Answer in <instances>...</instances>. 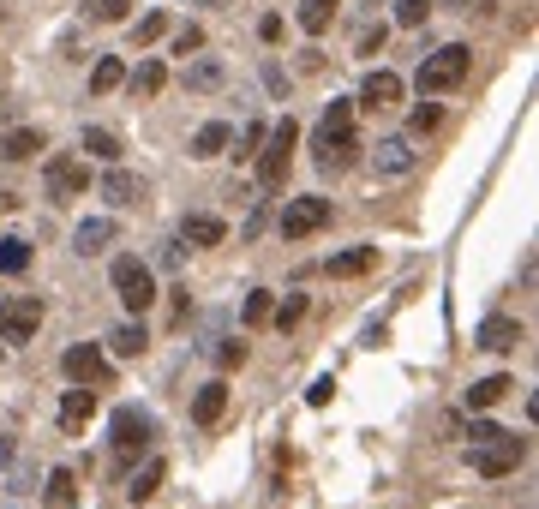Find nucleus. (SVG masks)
Masks as SVG:
<instances>
[{
    "mask_svg": "<svg viewBox=\"0 0 539 509\" xmlns=\"http://www.w3.org/2000/svg\"><path fill=\"white\" fill-rule=\"evenodd\" d=\"M144 444H150V420H144L138 408H120V414H114V456L132 462Z\"/></svg>",
    "mask_w": 539,
    "mask_h": 509,
    "instance_id": "9d476101",
    "label": "nucleus"
},
{
    "mask_svg": "<svg viewBox=\"0 0 539 509\" xmlns=\"http://www.w3.org/2000/svg\"><path fill=\"white\" fill-rule=\"evenodd\" d=\"M204 6H222V0H204Z\"/></svg>",
    "mask_w": 539,
    "mask_h": 509,
    "instance_id": "49530a36",
    "label": "nucleus"
},
{
    "mask_svg": "<svg viewBox=\"0 0 539 509\" xmlns=\"http://www.w3.org/2000/svg\"><path fill=\"white\" fill-rule=\"evenodd\" d=\"M522 462H528V438H516V432H498L492 444H474V474L480 480H510Z\"/></svg>",
    "mask_w": 539,
    "mask_h": 509,
    "instance_id": "20e7f679",
    "label": "nucleus"
},
{
    "mask_svg": "<svg viewBox=\"0 0 539 509\" xmlns=\"http://www.w3.org/2000/svg\"><path fill=\"white\" fill-rule=\"evenodd\" d=\"M240 318H246V330L270 324V318H276V294H270V288H252V294H246V306H240Z\"/></svg>",
    "mask_w": 539,
    "mask_h": 509,
    "instance_id": "c85d7f7f",
    "label": "nucleus"
},
{
    "mask_svg": "<svg viewBox=\"0 0 539 509\" xmlns=\"http://www.w3.org/2000/svg\"><path fill=\"white\" fill-rule=\"evenodd\" d=\"M36 150H48V144H42V132H36V126H12V132H6V138H0V162H30V156H36Z\"/></svg>",
    "mask_w": 539,
    "mask_h": 509,
    "instance_id": "6ab92c4d",
    "label": "nucleus"
},
{
    "mask_svg": "<svg viewBox=\"0 0 539 509\" xmlns=\"http://www.w3.org/2000/svg\"><path fill=\"white\" fill-rule=\"evenodd\" d=\"M108 342H114V354H120V360H138V354L150 348V336H144V324H138V318H132V324H120Z\"/></svg>",
    "mask_w": 539,
    "mask_h": 509,
    "instance_id": "c756f323",
    "label": "nucleus"
},
{
    "mask_svg": "<svg viewBox=\"0 0 539 509\" xmlns=\"http://www.w3.org/2000/svg\"><path fill=\"white\" fill-rule=\"evenodd\" d=\"M222 414H228V384H204V390L192 396V420H198V426H216Z\"/></svg>",
    "mask_w": 539,
    "mask_h": 509,
    "instance_id": "412c9836",
    "label": "nucleus"
},
{
    "mask_svg": "<svg viewBox=\"0 0 539 509\" xmlns=\"http://www.w3.org/2000/svg\"><path fill=\"white\" fill-rule=\"evenodd\" d=\"M468 438H474V444H492V438H498V426H492V420H474V432H468Z\"/></svg>",
    "mask_w": 539,
    "mask_h": 509,
    "instance_id": "c03bdc74",
    "label": "nucleus"
},
{
    "mask_svg": "<svg viewBox=\"0 0 539 509\" xmlns=\"http://www.w3.org/2000/svg\"><path fill=\"white\" fill-rule=\"evenodd\" d=\"M102 198H108V204H120V210H132V204H144V180H138V174H126V168L114 162V168H108V180H102Z\"/></svg>",
    "mask_w": 539,
    "mask_h": 509,
    "instance_id": "2eb2a0df",
    "label": "nucleus"
},
{
    "mask_svg": "<svg viewBox=\"0 0 539 509\" xmlns=\"http://www.w3.org/2000/svg\"><path fill=\"white\" fill-rule=\"evenodd\" d=\"M78 144H84V150H90L96 162H108V168H114V162L126 156V144H120V132H108V126H84V132H78Z\"/></svg>",
    "mask_w": 539,
    "mask_h": 509,
    "instance_id": "a211bd4d",
    "label": "nucleus"
},
{
    "mask_svg": "<svg viewBox=\"0 0 539 509\" xmlns=\"http://www.w3.org/2000/svg\"><path fill=\"white\" fill-rule=\"evenodd\" d=\"M330 396H336V378H318V384L306 390V402H312V408H330Z\"/></svg>",
    "mask_w": 539,
    "mask_h": 509,
    "instance_id": "79ce46f5",
    "label": "nucleus"
},
{
    "mask_svg": "<svg viewBox=\"0 0 539 509\" xmlns=\"http://www.w3.org/2000/svg\"><path fill=\"white\" fill-rule=\"evenodd\" d=\"M396 102H402V78H396V72H372V78L360 84V108L378 114V108H396Z\"/></svg>",
    "mask_w": 539,
    "mask_h": 509,
    "instance_id": "4468645a",
    "label": "nucleus"
},
{
    "mask_svg": "<svg viewBox=\"0 0 539 509\" xmlns=\"http://www.w3.org/2000/svg\"><path fill=\"white\" fill-rule=\"evenodd\" d=\"M258 36H264V42H276V36H282V18H276V12H270V18H258Z\"/></svg>",
    "mask_w": 539,
    "mask_h": 509,
    "instance_id": "37998d69",
    "label": "nucleus"
},
{
    "mask_svg": "<svg viewBox=\"0 0 539 509\" xmlns=\"http://www.w3.org/2000/svg\"><path fill=\"white\" fill-rule=\"evenodd\" d=\"M222 240H228L222 216H186L180 222V246H222Z\"/></svg>",
    "mask_w": 539,
    "mask_h": 509,
    "instance_id": "f3484780",
    "label": "nucleus"
},
{
    "mask_svg": "<svg viewBox=\"0 0 539 509\" xmlns=\"http://www.w3.org/2000/svg\"><path fill=\"white\" fill-rule=\"evenodd\" d=\"M318 132H354V102H330Z\"/></svg>",
    "mask_w": 539,
    "mask_h": 509,
    "instance_id": "f704fd0d",
    "label": "nucleus"
},
{
    "mask_svg": "<svg viewBox=\"0 0 539 509\" xmlns=\"http://www.w3.org/2000/svg\"><path fill=\"white\" fill-rule=\"evenodd\" d=\"M42 330V294H12V300H0V342H30Z\"/></svg>",
    "mask_w": 539,
    "mask_h": 509,
    "instance_id": "423d86ee",
    "label": "nucleus"
},
{
    "mask_svg": "<svg viewBox=\"0 0 539 509\" xmlns=\"http://www.w3.org/2000/svg\"><path fill=\"white\" fill-rule=\"evenodd\" d=\"M300 312H306V294H294V300H282V312H276L270 324H300Z\"/></svg>",
    "mask_w": 539,
    "mask_h": 509,
    "instance_id": "a19ab883",
    "label": "nucleus"
},
{
    "mask_svg": "<svg viewBox=\"0 0 539 509\" xmlns=\"http://www.w3.org/2000/svg\"><path fill=\"white\" fill-rule=\"evenodd\" d=\"M108 282H114V294H120V306H126L132 318H144V312L156 306V276H150L144 258H114Z\"/></svg>",
    "mask_w": 539,
    "mask_h": 509,
    "instance_id": "7ed1b4c3",
    "label": "nucleus"
},
{
    "mask_svg": "<svg viewBox=\"0 0 539 509\" xmlns=\"http://www.w3.org/2000/svg\"><path fill=\"white\" fill-rule=\"evenodd\" d=\"M432 18V0H396V24L402 30H414V24H426Z\"/></svg>",
    "mask_w": 539,
    "mask_h": 509,
    "instance_id": "c9c22d12",
    "label": "nucleus"
},
{
    "mask_svg": "<svg viewBox=\"0 0 539 509\" xmlns=\"http://www.w3.org/2000/svg\"><path fill=\"white\" fill-rule=\"evenodd\" d=\"M0 210H12V198H0Z\"/></svg>",
    "mask_w": 539,
    "mask_h": 509,
    "instance_id": "a18cd8bd",
    "label": "nucleus"
},
{
    "mask_svg": "<svg viewBox=\"0 0 539 509\" xmlns=\"http://www.w3.org/2000/svg\"><path fill=\"white\" fill-rule=\"evenodd\" d=\"M162 30H168V12H144V18H138V24H132V42H138V48H144V42H156V36H162Z\"/></svg>",
    "mask_w": 539,
    "mask_h": 509,
    "instance_id": "72a5a7b5",
    "label": "nucleus"
},
{
    "mask_svg": "<svg viewBox=\"0 0 539 509\" xmlns=\"http://www.w3.org/2000/svg\"><path fill=\"white\" fill-rule=\"evenodd\" d=\"M198 48H204V30L198 24H180L174 30V54H198Z\"/></svg>",
    "mask_w": 539,
    "mask_h": 509,
    "instance_id": "e433bc0d",
    "label": "nucleus"
},
{
    "mask_svg": "<svg viewBox=\"0 0 539 509\" xmlns=\"http://www.w3.org/2000/svg\"><path fill=\"white\" fill-rule=\"evenodd\" d=\"M384 36H390L384 24H366V30H360V54H378V48H384Z\"/></svg>",
    "mask_w": 539,
    "mask_h": 509,
    "instance_id": "ea45409f",
    "label": "nucleus"
},
{
    "mask_svg": "<svg viewBox=\"0 0 539 509\" xmlns=\"http://www.w3.org/2000/svg\"><path fill=\"white\" fill-rule=\"evenodd\" d=\"M264 132H270V126H264V120H252V126L240 132V150H234V156H258V144H264Z\"/></svg>",
    "mask_w": 539,
    "mask_h": 509,
    "instance_id": "58836bf2",
    "label": "nucleus"
},
{
    "mask_svg": "<svg viewBox=\"0 0 539 509\" xmlns=\"http://www.w3.org/2000/svg\"><path fill=\"white\" fill-rule=\"evenodd\" d=\"M72 498H78L72 468H54V474H48V504H54V509H72Z\"/></svg>",
    "mask_w": 539,
    "mask_h": 509,
    "instance_id": "7c9ffc66",
    "label": "nucleus"
},
{
    "mask_svg": "<svg viewBox=\"0 0 539 509\" xmlns=\"http://www.w3.org/2000/svg\"><path fill=\"white\" fill-rule=\"evenodd\" d=\"M126 6H132V0H84V18H90V24H120Z\"/></svg>",
    "mask_w": 539,
    "mask_h": 509,
    "instance_id": "473e14b6",
    "label": "nucleus"
},
{
    "mask_svg": "<svg viewBox=\"0 0 539 509\" xmlns=\"http://www.w3.org/2000/svg\"><path fill=\"white\" fill-rule=\"evenodd\" d=\"M468 66H474V48H468V42H444L438 54L420 60V96H444V90H456V84L468 78Z\"/></svg>",
    "mask_w": 539,
    "mask_h": 509,
    "instance_id": "f03ea898",
    "label": "nucleus"
},
{
    "mask_svg": "<svg viewBox=\"0 0 539 509\" xmlns=\"http://www.w3.org/2000/svg\"><path fill=\"white\" fill-rule=\"evenodd\" d=\"M90 414H96V390H90V384H72V390L60 396V432H84Z\"/></svg>",
    "mask_w": 539,
    "mask_h": 509,
    "instance_id": "f8f14e48",
    "label": "nucleus"
},
{
    "mask_svg": "<svg viewBox=\"0 0 539 509\" xmlns=\"http://www.w3.org/2000/svg\"><path fill=\"white\" fill-rule=\"evenodd\" d=\"M228 144H234V126H228V120H210V126H198V132H192V144H186V150H192L198 162H210V156H222Z\"/></svg>",
    "mask_w": 539,
    "mask_h": 509,
    "instance_id": "dca6fc26",
    "label": "nucleus"
},
{
    "mask_svg": "<svg viewBox=\"0 0 539 509\" xmlns=\"http://www.w3.org/2000/svg\"><path fill=\"white\" fill-rule=\"evenodd\" d=\"M162 84H168V66H162V60H144V66L132 72V90H138V96H156Z\"/></svg>",
    "mask_w": 539,
    "mask_h": 509,
    "instance_id": "2f4dec72",
    "label": "nucleus"
},
{
    "mask_svg": "<svg viewBox=\"0 0 539 509\" xmlns=\"http://www.w3.org/2000/svg\"><path fill=\"white\" fill-rule=\"evenodd\" d=\"M276 228H282V240H312L318 228H330V198H288Z\"/></svg>",
    "mask_w": 539,
    "mask_h": 509,
    "instance_id": "39448f33",
    "label": "nucleus"
},
{
    "mask_svg": "<svg viewBox=\"0 0 539 509\" xmlns=\"http://www.w3.org/2000/svg\"><path fill=\"white\" fill-rule=\"evenodd\" d=\"M336 6H342V0H300V30H306V36H324V30L336 24Z\"/></svg>",
    "mask_w": 539,
    "mask_h": 509,
    "instance_id": "393cba45",
    "label": "nucleus"
},
{
    "mask_svg": "<svg viewBox=\"0 0 539 509\" xmlns=\"http://www.w3.org/2000/svg\"><path fill=\"white\" fill-rule=\"evenodd\" d=\"M84 192H90V162H78V156H54V162H48V198L66 204V198H84Z\"/></svg>",
    "mask_w": 539,
    "mask_h": 509,
    "instance_id": "6e6552de",
    "label": "nucleus"
},
{
    "mask_svg": "<svg viewBox=\"0 0 539 509\" xmlns=\"http://www.w3.org/2000/svg\"><path fill=\"white\" fill-rule=\"evenodd\" d=\"M510 390H516V384H510L504 372H492V378H474V390H468V408H474V414H486V408H498Z\"/></svg>",
    "mask_w": 539,
    "mask_h": 509,
    "instance_id": "aec40b11",
    "label": "nucleus"
},
{
    "mask_svg": "<svg viewBox=\"0 0 539 509\" xmlns=\"http://www.w3.org/2000/svg\"><path fill=\"white\" fill-rule=\"evenodd\" d=\"M360 162V138L354 132H318V168L324 174H342Z\"/></svg>",
    "mask_w": 539,
    "mask_h": 509,
    "instance_id": "1a4fd4ad",
    "label": "nucleus"
},
{
    "mask_svg": "<svg viewBox=\"0 0 539 509\" xmlns=\"http://www.w3.org/2000/svg\"><path fill=\"white\" fill-rule=\"evenodd\" d=\"M60 372H66L72 384H90V390H102V384H108V354H102L96 342H72V348L60 354Z\"/></svg>",
    "mask_w": 539,
    "mask_h": 509,
    "instance_id": "0eeeda50",
    "label": "nucleus"
},
{
    "mask_svg": "<svg viewBox=\"0 0 539 509\" xmlns=\"http://www.w3.org/2000/svg\"><path fill=\"white\" fill-rule=\"evenodd\" d=\"M162 480H168V462H144V468L132 474V486H126V498H132V504H150V498L162 492Z\"/></svg>",
    "mask_w": 539,
    "mask_h": 509,
    "instance_id": "5701e85b",
    "label": "nucleus"
},
{
    "mask_svg": "<svg viewBox=\"0 0 539 509\" xmlns=\"http://www.w3.org/2000/svg\"><path fill=\"white\" fill-rule=\"evenodd\" d=\"M30 258H36V252H30V240H18V234H6V240H0V276H24V270H30Z\"/></svg>",
    "mask_w": 539,
    "mask_h": 509,
    "instance_id": "bb28decb",
    "label": "nucleus"
},
{
    "mask_svg": "<svg viewBox=\"0 0 539 509\" xmlns=\"http://www.w3.org/2000/svg\"><path fill=\"white\" fill-rule=\"evenodd\" d=\"M222 78H228V66H222V60H210V54L186 66V90H222Z\"/></svg>",
    "mask_w": 539,
    "mask_h": 509,
    "instance_id": "a878e982",
    "label": "nucleus"
},
{
    "mask_svg": "<svg viewBox=\"0 0 539 509\" xmlns=\"http://www.w3.org/2000/svg\"><path fill=\"white\" fill-rule=\"evenodd\" d=\"M372 264H378V246H348V252H336L324 270H330V276H366Z\"/></svg>",
    "mask_w": 539,
    "mask_h": 509,
    "instance_id": "4be33fe9",
    "label": "nucleus"
},
{
    "mask_svg": "<svg viewBox=\"0 0 539 509\" xmlns=\"http://www.w3.org/2000/svg\"><path fill=\"white\" fill-rule=\"evenodd\" d=\"M414 162H420V156L408 150V138H384V144L372 150V168H378L384 180H396V174H414Z\"/></svg>",
    "mask_w": 539,
    "mask_h": 509,
    "instance_id": "ddd939ff",
    "label": "nucleus"
},
{
    "mask_svg": "<svg viewBox=\"0 0 539 509\" xmlns=\"http://www.w3.org/2000/svg\"><path fill=\"white\" fill-rule=\"evenodd\" d=\"M522 342H528V330H522L516 318H486L480 336H474V348H486V354H510V348H522Z\"/></svg>",
    "mask_w": 539,
    "mask_h": 509,
    "instance_id": "9b49d317",
    "label": "nucleus"
},
{
    "mask_svg": "<svg viewBox=\"0 0 539 509\" xmlns=\"http://www.w3.org/2000/svg\"><path fill=\"white\" fill-rule=\"evenodd\" d=\"M294 150H300V120H276L270 132H264V144H258V186L264 192H282V180H288V168H294Z\"/></svg>",
    "mask_w": 539,
    "mask_h": 509,
    "instance_id": "f257e3e1",
    "label": "nucleus"
},
{
    "mask_svg": "<svg viewBox=\"0 0 539 509\" xmlns=\"http://www.w3.org/2000/svg\"><path fill=\"white\" fill-rule=\"evenodd\" d=\"M438 120H444V108H438V102H420V108H414V120H408V126H414V132H432V126H438Z\"/></svg>",
    "mask_w": 539,
    "mask_h": 509,
    "instance_id": "4c0bfd02",
    "label": "nucleus"
},
{
    "mask_svg": "<svg viewBox=\"0 0 539 509\" xmlns=\"http://www.w3.org/2000/svg\"><path fill=\"white\" fill-rule=\"evenodd\" d=\"M108 240H114V222H108V216H90V222H78V234H72V246H78L84 258H90V252H102Z\"/></svg>",
    "mask_w": 539,
    "mask_h": 509,
    "instance_id": "b1692460",
    "label": "nucleus"
},
{
    "mask_svg": "<svg viewBox=\"0 0 539 509\" xmlns=\"http://www.w3.org/2000/svg\"><path fill=\"white\" fill-rule=\"evenodd\" d=\"M120 84H126V66H120L114 54H102L96 72H90V96H108V90H120Z\"/></svg>",
    "mask_w": 539,
    "mask_h": 509,
    "instance_id": "cd10ccee",
    "label": "nucleus"
}]
</instances>
